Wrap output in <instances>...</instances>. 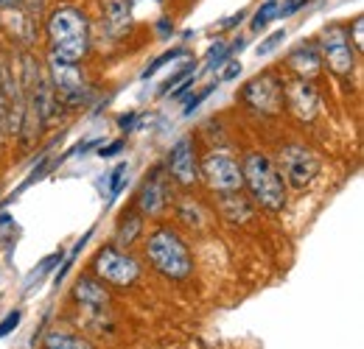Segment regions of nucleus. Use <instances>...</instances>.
Wrapping results in <instances>:
<instances>
[{
    "mask_svg": "<svg viewBox=\"0 0 364 349\" xmlns=\"http://www.w3.org/2000/svg\"><path fill=\"white\" fill-rule=\"evenodd\" d=\"M95 271L101 274L104 282L109 285H132L137 277H140V265L132 255L115 249V246H104L98 255H95Z\"/></svg>",
    "mask_w": 364,
    "mask_h": 349,
    "instance_id": "4",
    "label": "nucleus"
},
{
    "mask_svg": "<svg viewBox=\"0 0 364 349\" xmlns=\"http://www.w3.org/2000/svg\"><path fill=\"white\" fill-rule=\"evenodd\" d=\"M90 238H92V229H87V232H85V235H82V238H79V240L73 243V249H70V252L65 255V265H62V268L56 271V277H53V282H56V285H59V282H62V279L68 277V271L73 268V260L79 257V252H82V249L87 246V240H90Z\"/></svg>",
    "mask_w": 364,
    "mask_h": 349,
    "instance_id": "18",
    "label": "nucleus"
},
{
    "mask_svg": "<svg viewBox=\"0 0 364 349\" xmlns=\"http://www.w3.org/2000/svg\"><path fill=\"white\" fill-rule=\"evenodd\" d=\"M17 0H0V9H9V6H14Z\"/></svg>",
    "mask_w": 364,
    "mask_h": 349,
    "instance_id": "35",
    "label": "nucleus"
},
{
    "mask_svg": "<svg viewBox=\"0 0 364 349\" xmlns=\"http://www.w3.org/2000/svg\"><path fill=\"white\" fill-rule=\"evenodd\" d=\"M168 174L174 176L180 184H193L199 179V165L193 157V145L188 137H182L180 143L171 148L168 154Z\"/></svg>",
    "mask_w": 364,
    "mask_h": 349,
    "instance_id": "11",
    "label": "nucleus"
},
{
    "mask_svg": "<svg viewBox=\"0 0 364 349\" xmlns=\"http://www.w3.org/2000/svg\"><path fill=\"white\" fill-rule=\"evenodd\" d=\"M59 260H65V255H62V252H53V255H48L46 260L40 262L37 268H31V274L26 277V291H31V285H34V279H40V277H46L48 271H50V268H53V265H56V262H59Z\"/></svg>",
    "mask_w": 364,
    "mask_h": 349,
    "instance_id": "20",
    "label": "nucleus"
},
{
    "mask_svg": "<svg viewBox=\"0 0 364 349\" xmlns=\"http://www.w3.org/2000/svg\"><path fill=\"white\" fill-rule=\"evenodd\" d=\"M241 179L247 182L252 199L267 207V210H283L286 207V187H283V179L280 171L272 165V160L261 151H250L244 157V165H241Z\"/></svg>",
    "mask_w": 364,
    "mask_h": 349,
    "instance_id": "2",
    "label": "nucleus"
},
{
    "mask_svg": "<svg viewBox=\"0 0 364 349\" xmlns=\"http://www.w3.org/2000/svg\"><path fill=\"white\" fill-rule=\"evenodd\" d=\"M216 84H219V82H213L210 87L199 89L196 95H191V98L185 101V106H182V115H193V109H199V104H202V101H205V98H208L210 92H216Z\"/></svg>",
    "mask_w": 364,
    "mask_h": 349,
    "instance_id": "25",
    "label": "nucleus"
},
{
    "mask_svg": "<svg viewBox=\"0 0 364 349\" xmlns=\"http://www.w3.org/2000/svg\"><path fill=\"white\" fill-rule=\"evenodd\" d=\"M277 17V0H267L258 11H255V17H252V31H261L269 20H274Z\"/></svg>",
    "mask_w": 364,
    "mask_h": 349,
    "instance_id": "22",
    "label": "nucleus"
},
{
    "mask_svg": "<svg viewBox=\"0 0 364 349\" xmlns=\"http://www.w3.org/2000/svg\"><path fill=\"white\" fill-rule=\"evenodd\" d=\"M244 17H247V11L241 9V11H238V14H232L230 20H222V28H232V26H241V23H244Z\"/></svg>",
    "mask_w": 364,
    "mask_h": 349,
    "instance_id": "31",
    "label": "nucleus"
},
{
    "mask_svg": "<svg viewBox=\"0 0 364 349\" xmlns=\"http://www.w3.org/2000/svg\"><path fill=\"white\" fill-rule=\"evenodd\" d=\"M283 104L300 118V121H311L319 109V95L314 84L309 79H294L283 87Z\"/></svg>",
    "mask_w": 364,
    "mask_h": 349,
    "instance_id": "10",
    "label": "nucleus"
},
{
    "mask_svg": "<svg viewBox=\"0 0 364 349\" xmlns=\"http://www.w3.org/2000/svg\"><path fill=\"white\" fill-rule=\"evenodd\" d=\"M50 62L79 65L90 50V23L87 14L76 6H59L48 17Z\"/></svg>",
    "mask_w": 364,
    "mask_h": 349,
    "instance_id": "1",
    "label": "nucleus"
},
{
    "mask_svg": "<svg viewBox=\"0 0 364 349\" xmlns=\"http://www.w3.org/2000/svg\"><path fill=\"white\" fill-rule=\"evenodd\" d=\"M280 168L291 182V187H309L319 174L317 157L306 145H286L280 151Z\"/></svg>",
    "mask_w": 364,
    "mask_h": 349,
    "instance_id": "7",
    "label": "nucleus"
},
{
    "mask_svg": "<svg viewBox=\"0 0 364 349\" xmlns=\"http://www.w3.org/2000/svg\"><path fill=\"white\" fill-rule=\"evenodd\" d=\"M46 349H92L87 341H82L79 336H68V333H50L46 338Z\"/></svg>",
    "mask_w": 364,
    "mask_h": 349,
    "instance_id": "17",
    "label": "nucleus"
},
{
    "mask_svg": "<svg viewBox=\"0 0 364 349\" xmlns=\"http://www.w3.org/2000/svg\"><path fill=\"white\" fill-rule=\"evenodd\" d=\"M193 82H196L193 76H188V79H182V84H177V87L171 89V95H174V98H180V95H182V92H185V89H191V87H193Z\"/></svg>",
    "mask_w": 364,
    "mask_h": 349,
    "instance_id": "32",
    "label": "nucleus"
},
{
    "mask_svg": "<svg viewBox=\"0 0 364 349\" xmlns=\"http://www.w3.org/2000/svg\"><path fill=\"white\" fill-rule=\"evenodd\" d=\"M20 318H23V313H20V310H11V313L0 321V338H6L9 333H14V327L20 324Z\"/></svg>",
    "mask_w": 364,
    "mask_h": 349,
    "instance_id": "26",
    "label": "nucleus"
},
{
    "mask_svg": "<svg viewBox=\"0 0 364 349\" xmlns=\"http://www.w3.org/2000/svg\"><path fill=\"white\" fill-rule=\"evenodd\" d=\"M283 40H286V28H280V31H272V34H269V37H267L264 43L258 45V48H255L258 59H261V56H269L272 50H277V48L283 45Z\"/></svg>",
    "mask_w": 364,
    "mask_h": 349,
    "instance_id": "23",
    "label": "nucleus"
},
{
    "mask_svg": "<svg viewBox=\"0 0 364 349\" xmlns=\"http://www.w3.org/2000/svg\"><path fill=\"white\" fill-rule=\"evenodd\" d=\"M104 23L109 28V34H124L129 28V6L127 0H107L104 6Z\"/></svg>",
    "mask_w": 364,
    "mask_h": 349,
    "instance_id": "15",
    "label": "nucleus"
},
{
    "mask_svg": "<svg viewBox=\"0 0 364 349\" xmlns=\"http://www.w3.org/2000/svg\"><path fill=\"white\" fill-rule=\"evenodd\" d=\"M137 232H140V216L129 213L127 221H121V226H118V243H132L137 238Z\"/></svg>",
    "mask_w": 364,
    "mask_h": 349,
    "instance_id": "21",
    "label": "nucleus"
},
{
    "mask_svg": "<svg viewBox=\"0 0 364 349\" xmlns=\"http://www.w3.org/2000/svg\"><path fill=\"white\" fill-rule=\"evenodd\" d=\"M73 297H76L85 307H92V310H104V307L109 305V294L104 291V285L92 282V279H87V277L76 282Z\"/></svg>",
    "mask_w": 364,
    "mask_h": 349,
    "instance_id": "14",
    "label": "nucleus"
},
{
    "mask_svg": "<svg viewBox=\"0 0 364 349\" xmlns=\"http://www.w3.org/2000/svg\"><path fill=\"white\" fill-rule=\"evenodd\" d=\"M362 28H364V17H356V20H353V43L359 45V48L364 45Z\"/></svg>",
    "mask_w": 364,
    "mask_h": 349,
    "instance_id": "30",
    "label": "nucleus"
},
{
    "mask_svg": "<svg viewBox=\"0 0 364 349\" xmlns=\"http://www.w3.org/2000/svg\"><path fill=\"white\" fill-rule=\"evenodd\" d=\"M241 98L261 115H277L283 109V84L274 76H258L244 87Z\"/></svg>",
    "mask_w": 364,
    "mask_h": 349,
    "instance_id": "9",
    "label": "nucleus"
},
{
    "mask_svg": "<svg viewBox=\"0 0 364 349\" xmlns=\"http://www.w3.org/2000/svg\"><path fill=\"white\" fill-rule=\"evenodd\" d=\"M202 174L208 179L210 190H216V193H235L244 184L241 165L228 154H208L202 162Z\"/></svg>",
    "mask_w": 364,
    "mask_h": 349,
    "instance_id": "8",
    "label": "nucleus"
},
{
    "mask_svg": "<svg viewBox=\"0 0 364 349\" xmlns=\"http://www.w3.org/2000/svg\"><path fill=\"white\" fill-rule=\"evenodd\" d=\"M146 255L151 265L166 277V279H174V282H182L193 274V260H191V252L185 246L177 232L171 229H157L151 232L149 243H146Z\"/></svg>",
    "mask_w": 364,
    "mask_h": 349,
    "instance_id": "3",
    "label": "nucleus"
},
{
    "mask_svg": "<svg viewBox=\"0 0 364 349\" xmlns=\"http://www.w3.org/2000/svg\"><path fill=\"white\" fill-rule=\"evenodd\" d=\"M219 210H222V216L230 221H250V216H252V207H250L238 193H222Z\"/></svg>",
    "mask_w": 364,
    "mask_h": 349,
    "instance_id": "16",
    "label": "nucleus"
},
{
    "mask_svg": "<svg viewBox=\"0 0 364 349\" xmlns=\"http://www.w3.org/2000/svg\"><path fill=\"white\" fill-rule=\"evenodd\" d=\"M135 123H137V112H129V115L121 118V129L124 131H132L135 129Z\"/></svg>",
    "mask_w": 364,
    "mask_h": 349,
    "instance_id": "33",
    "label": "nucleus"
},
{
    "mask_svg": "<svg viewBox=\"0 0 364 349\" xmlns=\"http://www.w3.org/2000/svg\"><path fill=\"white\" fill-rule=\"evenodd\" d=\"M127 176H129V165H118V168H112V174H109V199H115V196L124 190Z\"/></svg>",
    "mask_w": 364,
    "mask_h": 349,
    "instance_id": "24",
    "label": "nucleus"
},
{
    "mask_svg": "<svg viewBox=\"0 0 364 349\" xmlns=\"http://www.w3.org/2000/svg\"><path fill=\"white\" fill-rule=\"evenodd\" d=\"M241 76V62H228V70L222 73V82H232Z\"/></svg>",
    "mask_w": 364,
    "mask_h": 349,
    "instance_id": "29",
    "label": "nucleus"
},
{
    "mask_svg": "<svg viewBox=\"0 0 364 349\" xmlns=\"http://www.w3.org/2000/svg\"><path fill=\"white\" fill-rule=\"evenodd\" d=\"M306 3H309V0H286V3L277 9V17H291V14H294L297 9H303Z\"/></svg>",
    "mask_w": 364,
    "mask_h": 349,
    "instance_id": "28",
    "label": "nucleus"
},
{
    "mask_svg": "<svg viewBox=\"0 0 364 349\" xmlns=\"http://www.w3.org/2000/svg\"><path fill=\"white\" fill-rule=\"evenodd\" d=\"M157 31L163 34V40H168V37L174 34V28H171V23H168V20H160V23H157Z\"/></svg>",
    "mask_w": 364,
    "mask_h": 349,
    "instance_id": "34",
    "label": "nucleus"
},
{
    "mask_svg": "<svg viewBox=\"0 0 364 349\" xmlns=\"http://www.w3.org/2000/svg\"><path fill=\"white\" fill-rule=\"evenodd\" d=\"M124 145H127L124 140H112L107 148H98V157H104V160H109V157H118V154L124 151Z\"/></svg>",
    "mask_w": 364,
    "mask_h": 349,
    "instance_id": "27",
    "label": "nucleus"
},
{
    "mask_svg": "<svg viewBox=\"0 0 364 349\" xmlns=\"http://www.w3.org/2000/svg\"><path fill=\"white\" fill-rule=\"evenodd\" d=\"M140 210L146 213V216H160L163 210H166V204H168V184H166V179H163V168H157L151 179L143 184V190H140Z\"/></svg>",
    "mask_w": 364,
    "mask_h": 349,
    "instance_id": "12",
    "label": "nucleus"
},
{
    "mask_svg": "<svg viewBox=\"0 0 364 349\" xmlns=\"http://www.w3.org/2000/svg\"><path fill=\"white\" fill-rule=\"evenodd\" d=\"M289 67L300 76V79H314L322 67V53L314 43H300L291 53H289Z\"/></svg>",
    "mask_w": 364,
    "mask_h": 349,
    "instance_id": "13",
    "label": "nucleus"
},
{
    "mask_svg": "<svg viewBox=\"0 0 364 349\" xmlns=\"http://www.w3.org/2000/svg\"><path fill=\"white\" fill-rule=\"evenodd\" d=\"M50 87L56 92V101L68 104V106H82L90 98V89L85 76L79 73V65H62V62H50Z\"/></svg>",
    "mask_w": 364,
    "mask_h": 349,
    "instance_id": "6",
    "label": "nucleus"
},
{
    "mask_svg": "<svg viewBox=\"0 0 364 349\" xmlns=\"http://www.w3.org/2000/svg\"><path fill=\"white\" fill-rule=\"evenodd\" d=\"M132 6H137V3H146V0H129ZM151 3H163V0H151Z\"/></svg>",
    "mask_w": 364,
    "mask_h": 349,
    "instance_id": "36",
    "label": "nucleus"
},
{
    "mask_svg": "<svg viewBox=\"0 0 364 349\" xmlns=\"http://www.w3.org/2000/svg\"><path fill=\"white\" fill-rule=\"evenodd\" d=\"M182 53H185V48H171V50L160 53V56H157V59H154V62H151V65H149V67H146V70L140 73V79H143V82H149V79H151V76H154V73H157V70H160L163 65L174 62V59H177V56H182Z\"/></svg>",
    "mask_w": 364,
    "mask_h": 349,
    "instance_id": "19",
    "label": "nucleus"
},
{
    "mask_svg": "<svg viewBox=\"0 0 364 349\" xmlns=\"http://www.w3.org/2000/svg\"><path fill=\"white\" fill-rule=\"evenodd\" d=\"M322 45V59L328 62V67L336 73V76H350L353 67H356V53L350 48V37L345 34L342 26H328L319 37Z\"/></svg>",
    "mask_w": 364,
    "mask_h": 349,
    "instance_id": "5",
    "label": "nucleus"
}]
</instances>
